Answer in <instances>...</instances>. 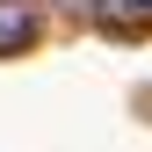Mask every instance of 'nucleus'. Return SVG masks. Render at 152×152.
I'll list each match as a JSON object with an SVG mask.
<instances>
[{
	"instance_id": "obj_1",
	"label": "nucleus",
	"mask_w": 152,
	"mask_h": 152,
	"mask_svg": "<svg viewBox=\"0 0 152 152\" xmlns=\"http://www.w3.org/2000/svg\"><path fill=\"white\" fill-rule=\"evenodd\" d=\"M29 44H36V7L29 0H0V58H15Z\"/></svg>"
},
{
	"instance_id": "obj_2",
	"label": "nucleus",
	"mask_w": 152,
	"mask_h": 152,
	"mask_svg": "<svg viewBox=\"0 0 152 152\" xmlns=\"http://www.w3.org/2000/svg\"><path fill=\"white\" fill-rule=\"evenodd\" d=\"M94 22L116 29V36H138V29H145V15L130 7V0H94Z\"/></svg>"
},
{
	"instance_id": "obj_3",
	"label": "nucleus",
	"mask_w": 152,
	"mask_h": 152,
	"mask_svg": "<svg viewBox=\"0 0 152 152\" xmlns=\"http://www.w3.org/2000/svg\"><path fill=\"white\" fill-rule=\"evenodd\" d=\"M130 7H138V15H152V0H130Z\"/></svg>"
}]
</instances>
